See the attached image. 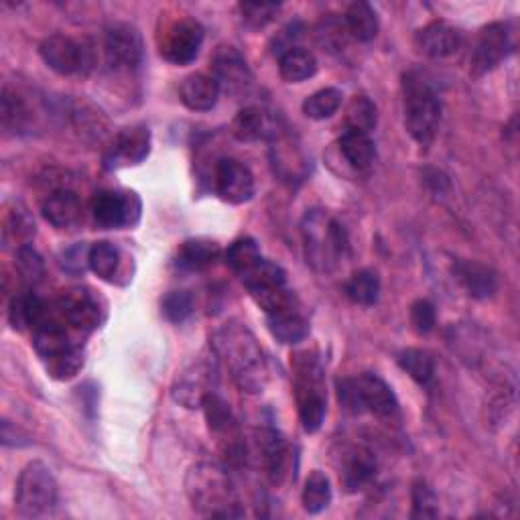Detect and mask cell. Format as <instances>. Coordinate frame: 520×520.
Here are the masks:
<instances>
[{"mask_svg":"<svg viewBox=\"0 0 520 520\" xmlns=\"http://www.w3.org/2000/svg\"><path fill=\"white\" fill-rule=\"evenodd\" d=\"M212 352L228 366L236 386L246 395H260L271 372L254 334L242 323L230 321L212 336Z\"/></svg>","mask_w":520,"mask_h":520,"instance_id":"cell-1","label":"cell"},{"mask_svg":"<svg viewBox=\"0 0 520 520\" xmlns=\"http://www.w3.org/2000/svg\"><path fill=\"white\" fill-rule=\"evenodd\" d=\"M185 492L195 512L212 518H236L244 512L240 510L234 484L226 468L202 462L193 466L185 478Z\"/></svg>","mask_w":520,"mask_h":520,"instance_id":"cell-2","label":"cell"},{"mask_svg":"<svg viewBox=\"0 0 520 520\" xmlns=\"http://www.w3.org/2000/svg\"><path fill=\"white\" fill-rule=\"evenodd\" d=\"M307 263L321 273L336 269L342 258H346L350 240L344 226L323 210H311L301 224Z\"/></svg>","mask_w":520,"mask_h":520,"instance_id":"cell-3","label":"cell"},{"mask_svg":"<svg viewBox=\"0 0 520 520\" xmlns=\"http://www.w3.org/2000/svg\"><path fill=\"white\" fill-rule=\"evenodd\" d=\"M295 399L299 421L307 433L321 429L328 415V395H325V372L315 352H299L293 358Z\"/></svg>","mask_w":520,"mask_h":520,"instance_id":"cell-4","label":"cell"},{"mask_svg":"<svg viewBox=\"0 0 520 520\" xmlns=\"http://www.w3.org/2000/svg\"><path fill=\"white\" fill-rule=\"evenodd\" d=\"M403 108L409 135L419 145H429L441 120V100L421 72L411 70L403 76Z\"/></svg>","mask_w":520,"mask_h":520,"instance_id":"cell-5","label":"cell"},{"mask_svg":"<svg viewBox=\"0 0 520 520\" xmlns=\"http://www.w3.org/2000/svg\"><path fill=\"white\" fill-rule=\"evenodd\" d=\"M57 482L43 462H31L19 476L15 504L21 516L39 518L49 514L57 504Z\"/></svg>","mask_w":520,"mask_h":520,"instance_id":"cell-6","label":"cell"},{"mask_svg":"<svg viewBox=\"0 0 520 520\" xmlns=\"http://www.w3.org/2000/svg\"><path fill=\"white\" fill-rule=\"evenodd\" d=\"M55 313L76 336H88L98 330L106 319V303L88 287L63 291L53 303Z\"/></svg>","mask_w":520,"mask_h":520,"instance_id":"cell-7","label":"cell"},{"mask_svg":"<svg viewBox=\"0 0 520 520\" xmlns=\"http://www.w3.org/2000/svg\"><path fill=\"white\" fill-rule=\"evenodd\" d=\"M216 380V360L210 356H198L177 372L171 384V397L185 409H200L204 401L216 393Z\"/></svg>","mask_w":520,"mask_h":520,"instance_id":"cell-8","label":"cell"},{"mask_svg":"<svg viewBox=\"0 0 520 520\" xmlns=\"http://www.w3.org/2000/svg\"><path fill=\"white\" fill-rule=\"evenodd\" d=\"M143 212L141 198L135 191L104 189L92 200V216L102 230H122L139 224Z\"/></svg>","mask_w":520,"mask_h":520,"instance_id":"cell-9","label":"cell"},{"mask_svg":"<svg viewBox=\"0 0 520 520\" xmlns=\"http://www.w3.org/2000/svg\"><path fill=\"white\" fill-rule=\"evenodd\" d=\"M104 57L116 72L139 70L145 61V43L137 27L114 23L104 31Z\"/></svg>","mask_w":520,"mask_h":520,"instance_id":"cell-10","label":"cell"},{"mask_svg":"<svg viewBox=\"0 0 520 520\" xmlns=\"http://www.w3.org/2000/svg\"><path fill=\"white\" fill-rule=\"evenodd\" d=\"M39 55L59 76H82L92 68V51L65 35H49L39 45Z\"/></svg>","mask_w":520,"mask_h":520,"instance_id":"cell-11","label":"cell"},{"mask_svg":"<svg viewBox=\"0 0 520 520\" xmlns=\"http://www.w3.org/2000/svg\"><path fill=\"white\" fill-rule=\"evenodd\" d=\"M204 35V27L198 21L191 17H181L169 23L161 33L159 51L169 63L189 65L200 55Z\"/></svg>","mask_w":520,"mask_h":520,"instance_id":"cell-12","label":"cell"},{"mask_svg":"<svg viewBox=\"0 0 520 520\" xmlns=\"http://www.w3.org/2000/svg\"><path fill=\"white\" fill-rule=\"evenodd\" d=\"M151 153V130L145 124L122 128L104 155L106 169L141 165Z\"/></svg>","mask_w":520,"mask_h":520,"instance_id":"cell-13","label":"cell"},{"mask_svg":"<svg viewBox=\"0 0 520 520\" xmlns=\"http://www.w3.org/2000/svg\"><path fill=\"white\" fill-rule=\"evenodd\" d=\"M214 191L226 204L240 206L254 198L256 183L250 169L238 159H220L214 167Z\"/></svg>","mask_w":520,"mask_h":520,"instance_id":"cell-14","label":"cell"},{"mask_svg":"<svg viewBox=\"0 0 520 520\" xmlns=\"http://www.w3.org/2000/svg\"><path fill=\"white\" fill-rule=\"evenodd\" d=\"M512 37L508 25L504 23H490L486 25L476 41L472 53V74L486 76L510 55L512 51Z\"/></svg>","mask_w":520,"mask_h":520,"instance_id":"cell-15","label":"cell"},{"mask_svg":"<svg viewBox=\"0 0 520 520\" xmlns=\"http://www.w3.org/2000/svg\"><path fill=\"white\" fill-rule=\"evenodd\" d=\"M256 447L269 480L275 486L283 484L289 478L293 466V451L287 439L275 429H263L256 435Z\"/></svg>","mask_w":520,"mask_h":520,"instance_id":"cell-16","label":"cell"},{"mask_svg":"<svg viewBox=\"0 0 520 520\" xmlns=\"http://www.w3.org/2000/svg\"><path fill=\"white\" fill-rule=\"evenodd\" d=\"M354 380L362 413H372L382 419L395 417L399 413V401L393 393V388H390L378 374L364 372Z\"/></svg>","mask_w":520,"mask_h":520,"instance_id":"cell-17","label":"cell"},{"mask_svg":"<svg viewBox=\"0 0 520 520\" xmlns=\"http://www.w3.org/2000/svg\"><path fill=\"white\" fill-rule=\"evenodd\" d=\"M232 135L242 143L273 141L281 135V124L273 112L258 106H248L236 114L232 122Z\"/></svg>","mask_w":520,"mask_h":520,"instance_id":"cell-18","label":"cell"},{"mask_svg":"<svg viewBox=\"0 0 520 520\" xmlns=\"http://www.w3.org/2000/svg\"><path fill=\"white\" fill-rule=\"evenodd\" d=\"M214 80L230 94H240L252 84V74L246 59L236 47L222 45L216 49L212 59Z\"/></svg>","mask_w":520,"mask_h":520,"instance_id":"cell-19","label":"cell"},{"mask_svg":"<svg viewBox=\"0 0 520 520\" xmlns=\"http://www.w3.org/2000/svg\"><path fill=\"white\" fill-rule=\"evenodd\" d=\"M451 273L453 279L474 299H490L498 291V275L478 260H455Z\"/></svg>","mask_w":520,"mask_h":520,"instance_id":"cell-20","label":"cell"},{"mask_svg":"<svg viewBox=\"0 0 520 520\" xmlns=\"http://www.w3.org/2000/svg\"><path fill=\"white\" fill-rule=\"evenodd\" d=\"M415 43H417L419 51L427 57H433V59L449 57L460 49L462 31L445 21H431L423 29L417 31Z\"/></svg>","mask_w":520,"mask_h":520,"instance_id":"cell-21","label":"cell"},{"mask_svg":"<svg viewBox=\"0 0 520 520\" xmlns=\"http://www.w3.org/2000/svg\"><path fill=\"white\" fill-rule=\"evenodd\" d=\"M41 214L57 230L72 228L82 218V202L78 193L68 187L53 189L41 206Z\"/></svg>","mask_w":520,"mask_h":520,"instance_id":"cell-22","label":"cell"},{"mask_svg":"<svg viewBox=\"0 0 520 520\" xmlns=\"http://www.w3.org/2000/svg\"><path fill=\"white\" fill-rule=\"evenodd\" d=\"M267 325L271 336L285 346L301 344L309 336V321L301 313V309L295 305H289L281 311L267 315Z\"/></svg>","mask_w":520,"mask_h":520,"instance_id":"cell-23","label":"cell"},{"mask_svg":"<svg viewBox=\"0 0 520 520\" xmlns=\"http://www.w3.org/2000/svg\"><path fill=\"white\" fill-rule=\"evenodd\" d=\"M220 256L222 250L218 242L208 238H191L179 246L175 265L185 273H202L212 269L220 260Z\"/></svg>","mask_w":520,"mask_h":520,"instance_id":"cell-24","label":"cell"},{"mask_svg":"<svg viewBox=\"0 0 520 520\" xmlns=\"http://www.w3.org/2000/svg\"><path fill=\"white\" fill-rule=\"evenodd\" d=\"M220 84L214 76L208 74H191L179 86L181 102L193 112H208L218 104L220 98Z\"/></svg>","mask_w":520,"mask_h":520,"instance_id":"cell-25","label":"cell"},{"mask_svg":"<svg viewBox=\"0 0 520 520\" xmlns=\"http://www.w3.org/2000/svg\"><path fill=\"white\" fill-rule=\"evenodd\" d=\"M378 462L368 447H354L346 453L342 468V484L348 492H358L376 476Z\"/></svg>","mask_w":520,"mask_h":520,"instance_id":"cell-26","label":"cell"},{"mask_svg":"<svg viewBox=\"0 0 520 520\" xmlns=\"http://www.w3.org/2000/svg\"><path fill=\"white\" fill-rule=\"evenodd\" d=\"M49 307L51 305L45 303L33 291L17 293L9 305V321L13 325V330H17V332L35 330L37 325L47 317Z\"/></svg>","mask_w":520,"mask_h":520,"instance_id":"cell-27","label":"cell"},{"mask_svg":"<svg viewBox=\"0 0 520 520\" xmlns=\"http://www.w3.org/2000/svg\"><path fill=\"white\" fill-rule=\"evenodd\" d=\"M279 72H281V78L289 84L305 82L317 74V59L311 51L293 47L291 51L281 55Z\"/></svg>","mask_w":520,"mask_h":520,"instance_id":"cell-28","label":"cell"},{"mask_svg":"<svg viewBox=\"0 0 520 520\" xmlns=\"http://www.w3.org/2000/svg\"><path fill=\"white\" fill-rule=\"evenodd\" d=\"M240 281L244 283L248 293H256V291H265V289H273V287H285L287 273L281 265L273 263V260L260 258L250 271H246L240 277Z\"/></svg>","mask_w":520,"mask_h":520,"instance_id":"cell-29","label":"cell"},{"mask_svg":"<svg viewBox=\"0 0 520 520\" xmlns=\"http://www.w3.org/2000/svg\"><path fill=\"white\" fill-rule=\"evenodd\" d=\"M0 116H3V128L7 133L21 135L31 124V110L19 92H13L9 86L3 90L0 100Z\"/></svg>","mask_w":520,"mask_h":520,"instance_id":"cell-30","label":"cell"},{"mask_svg":"<svg viewBox=\"0 0 520 520\" xmlns=\"http://www.w3.org/2000/svg\"><path fill=\"white\" fill-rule=\"evenodd\" d=\"M340 151L346 157V161L358 169H370L374 159H376V145L368 135L354 133V130H346L340 137Z\"/></svg>","mask_w":520,"mask_h":520,"instance_id":"cell-31","label":"cell"},{"mask_svg":"<svg viewBox=\"0 0 520 520\" xmlns=\"http://www.w3.org/2000/svg\"><path fill=\"white\" fill-rule=\"evenodd\" d=\"M45 362V370L51 378L55 380H72L74 376L80 374V370L84 368L86 364V352L82 348V344H76L68 350H63L47 360Z\"/></svg>","mask_w":520,"mask_h":520,"instance_id":"cell-32","label":"cell"},{"mask_svg":"<svg viewBox=\"0 0 520 520\" xmlns=\"http://www.w3.org/2000/svg\"><path fill=\"white\" fill-rule=\"evenodd\" d=\"M344 21H346L348 33L362 43L372 41L378 33V17L368 3H352L346 11Z\"/></svg>","mask_w":520,"mask_h":520,"instance_id":"cell-33","label":"cell"},{"mask_svg":"<svg viewBox=\"0 0 520 520\" xmlns=\"http://www.w3.org/2000/svg\"><path fill=\"white\" fill-rule=\"evenodd\" d=\"M90 271L106 281L114 283L120 271V250L110 242H96L90 246Z\"/></svg>","mask_w":520,"mask_h":520,"instance_id":"cell-34","label":"cell"},{"mask_svg":"<svg viewBox=\"0 0 520 520\" xmlns=\"http://www.w3.org/2000/svg\"><path fill=\"white\" fill-rule=\"evenodd\" d=\"M301 502H303L305 512H309V514H319V512H323L325 508H328L330 502H332L330 478L325 476L323 472H319V470L311 472L307 482H305V488H303V494H301Z\"/></svg>","mask_w":520,"mask_h":520,"instance_id":"cell-35","label":"cell"},{"mask_svg":"<svg viewBox=\"0 0 520 520\" xmlns=\"http://www.w3.org/2000/svg\"><path fill=\"white\" fill-rule=\"evenodd\" d=\"M378 124V108L368 96H354L346 108V130L370 135Z\"/></svg>","mask_w":520,"mask_h":520,"instance_id":"cell-36","label":"cell"},{"mask_svg":"<svg viewBox=\"0 0 520 520\" xmlns=\"http://www.w3.org/2000/svg\"><path fill=\"white\" fill-rule=\"evenodd\" d=\"M263 258L260 254L258 244L252 238H238L234 240L228 250L224 252V260L226 265L232 269V273H236L238 277H242L246 271H250L258 260Z\"/></svg>","mask_w":520,"mask_h":520,"instance_id":"cell-37","label":"cell"},{"mask_svg":"<svg viewBox=\"0 0 520 520\" xmlns=\"http://www.w3.org/2000/svg\"><path fill=\"white\" fill-rule=\"evenodd\" d=\"M378 293H380V279L370 269L356 271L346 283V295L356 305H364V307L374 305Z\"/></svg>","mask_w":520,"mask_h":520,"instance_id":"cell-38","label":"cell"},{"mask_svg":"<svg viewBox=\"0 0 520 520\" xmlns=\"http://www.w3.org/2000/svg\"><path fill=\"white\" fill-rule=\"evenodd\" d=\"M399 366L421 386L429 384L435 374V360L427 350L421 348H407L397 358Z\"/></svg>","mask_w":520,"mask_h":520,"instance_id":"cell-39","label":"cell"},{"mask_svg":"<svg viewBox=\"0 0 520 520\" xmlns=\"http://www.w3.org/2000/svg\"><path fill=\"white\" fill-rule=\"evenodd\" d=\"M344 94L338 88H323L311 96L305 98L303 102V114L311 120H325L332 118L340 106H342Z\"/></svg>","mask_w":520,"mask_h":520,"instance_id":"cell-40","label":"cell"},{"mask_svg":"<svg viewBox=\"0 0 520 520\" xmlns=\"http://www.w3.org/2000/svg\"><path fill=\"white\" fill-rule=\"evenodd\" d=\"M35 236V222L29 214V210L23 204H13L11 210H7L5 218V242H15L19 248L29 244V240Z\"/></svg>","mask_w":520,"mask_h":520,"instance_id":"cell-41","label":"cell"},{"mask_svg":"<svg viewBox=\"0 0 520 520\" xmlns=\"http://www.w3.org/2000/svg\"><path fill=\"white\" fill-rule=\"evenodd\" d=\"M315 37H317V43L325 49V51H342V47H346V41L350 37L348 33V27H346V21L344 17H336V15H328L323 17L317 27H315Z\"/></svg>","mask_w":520,"mask_h":520,"instance_id":"cell-42","label":"cell"},{"mask_svg":"<svg viewBox=\"0 0 520 520\" xmlns=\"http://www.w3.org/2000/svg\"><path fill=\"white\" fill-rule=\"evenodd\" d=\"M193 309H195L193 295L183 289L169 291L161 303V311H163L165 319L171 323H183L193 313Z\"/></svg>","mask_w":520,"mask_h":520,"instance_id":"cell-43","label":"cell"},{"mask_svg":"<svg viewBox=\"0 0 520 520\" xmlns=\"http://www.w3.org/2000/svg\"><path fill=\"white\" fill-rule=\"evenodd\" d=\"M17 269H19V275L21 279L27 283V285H37L43 275H45V265H43V258L39 256V252L25 244L17 250Z\"/></svg>","mask_w":520,"mask_h":520,"instance_id":"cell-44","label":"cell"},{"mask_svg":"<svg viewBox=\"0 0 520 520\" xmlns=\"http://www.w3.org/2000/svg\"><path fill=\"white\" fill-rule=\"evenodd\" d=\"M411 502H413V512H411L413 518H435L439 514V500L433 488L423 480H417L413 484Z\"/></svg>","mask_w":520,"mask_h":520,"instance_id":"cell-45","label":"cell"},{"mask_svg":"<svg viewBox=\"0 0 520 520\" xmlns=\"http://www.w3.org/2000/svg\"><path fill=\"white\" fill-rule=\"evenodd\" d=\"M238 11L242 15V21L250 29H265L269 23L275 21V17L281 11V5H269V3H240Z\"/></svg>","mask_w":520,"mask_h":520,"instance_id":"cell-46","label":"cell"},{"mask_svg":"<svg viewBox=\"0 0 520 520\" xmlns=\"http://www.w3.org/2000/svg\"><path fill=\"white\" fill-rule=\"evenodd\" d=\"M437 323V311L435 305L429 299H417L411 305V325L413 330L421 336H427L435 330Z\"/></svg>","mask_w":520,"mask_h":520,"instance_id":"cell-47","label":"cell"},{"mask_svg":"<svg viewBox=\"0 0 520 520\" xmlns=\"http://www.w3.org/2000/svg\"><path fill=\"white\" fill-rule=\"evenodd\" d=\"M61 269L70 275H82L90 269V246L86 242L74 244L61 254Z\"/></svg>","mask_w":520,"mask_h":520,"instance_id":"cell-48","label":"cell"},{"mask_svg":"<svg viewBox=\"0 0 520 520\" xmlns=\"http://www.w3.org/2000/svg\"><path fill=\"white\" fill-rule=\"evenodd\" d=\"M19 437H25L21 429H17L11 421H3V443L7 447H17V445H25L27 441L19 439Z\"/></svg>","mask_w":520,"mask_h":520,"instance_id":"cell-49","label":"cell"}]
</instances>
